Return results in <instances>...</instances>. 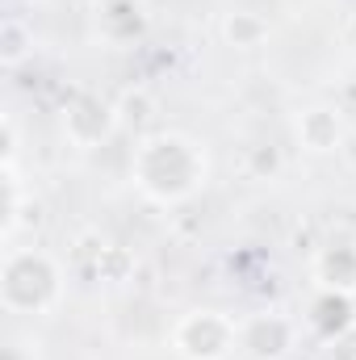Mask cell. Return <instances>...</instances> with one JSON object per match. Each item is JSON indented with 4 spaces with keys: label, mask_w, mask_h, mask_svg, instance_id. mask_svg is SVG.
Wrapping results in <instances>:
<instances>
[{
    "label": "cell",
    "mask_w": 356,
    "mask_h": 360,
    "mask_svg": "<svg viewBox=\"0 0 356 360\" xmlns=\"http://www.w3.org/2000/svg\"><path fill=\"white\" fill-rule=\"evenodd\" d=\"M130 180L151 205H184L205 188L210 155L184 130H155V134L134 143Z\"/></svg>",
    "instance_id": "cell-1"
},
{
    "label": "cell",
    "mask_w": 356,
    "mask_h": 360,
    "mask_svg": "<svg viewBox=\"0 0 356 360\" xmlns=\"http://www.w3.org/2000/svg\"><path fill=\"white\" fill-rule=\"evenodd\" d=\"M68 297V269L46 248H8L0 264V306L17 319H46Z\"/></svg>",
    "instance_id": "cell-2"
},
{
    "label": "cell",
    "mask_w": 356,
    "mask_h": 360,
    "mask_svg": "<svg viewBox=\"0 0 356 360\" xmlns=\"http://www.w3.org/2000/svg\"><path fill=\"white\" fill-rule=\"evenodd\" d=\"M168 344L180 360H231L239 352V319L210 306L184 310L168 331Z\"/></svg>",
    "instance_id": "cell-3"
},
{
    "label": "cell",
    "mask_w": 356,
    "mask_h": 360,
    "mask_svg": "<svg viewBox=\"0 0 356 360\" xmlns=\"http://www.w3.org/2000/svg\"><path fill=\"white\" fill-rule=\"evenodd\" d=\"M63 139L76 151H96L117 134V109L113 101H105L101 92H76L63 105Z\"/></svg>",
    "instance_id": "cell-4"
},
{
    "label": "cell",
    "mask_w": 356,
    "mask_h": 360,
    "mask_svg": "<svg viewBox=\"0 0 356 360\" xmlns=\"http://www.w3.org/2000/svg\"><path fill=\"white\" fill-rule=\"evenodd\" d=\"M298 323L281 310H256L239 319V352L248 360H285L298 348Z\"/></svg>",
    "instance_id": "cell-5"
},
{
    "label": "cell",
    "mask_w": 356,
    "mask_h": 360,
    "mask_svg": "<svg viewBox=\"0 0 356 360\" xmlns=\"http://www.w3.org/2000/svg\"><path fill=\"white\" fill-rule=\"evenodd\" d=\"M293 139L310 155H331L344 143V113L336 105H310L293 117Z\"/></svg>",
    "instance_id": "cell-6"
},
{
    "label": "cell",
    "mask_w": 356,
    "mask_h": 360,
    "mask_svg": "<svg viewBox=\"0 0 356 360\" xmlns=\"http://www.w3.org/2000/svg\"><path fill=\"white\" fill-rule=\"evenodd\" d=\"M310 272H314L319 289H331V293H348V297H356V243L336 239V243L319 248Z\"/></svg>",
    "instance_id": "cell-7"
},
{
    "label": "cell",
    "mask_w": 356,
    "mask_h": 360,
    "mask_svg": "<svg viewBox=\"0 0 356 360\" xmlns=\"http://www.w3.org/2000/svg\"><path fill=\"white\" fill-rule=\"evenodd\" d=\"M147 30V17L139 8V0H101L96 8V38L105 46H130L139 42Z\"/></svg>",
    "instance_id": "cell-8"
},
{
    "label": "cell",
    "mask_w": 356,
    "mask_h": 360,
    "mask_svg": "<svg viewBox=\"0 0 356 360\" xmlns=\"http://www.w3.org/2000/svg\"><path fill=\"white\" fill-rule=\"evenodd\" d=\"M113 109H117V130H122V134H134V143H139V139H147V134H155L160 101L151 96V89L130 84V89L113 101Z\"/></svg>",
    "instance_id": "cell-9"
},
{
    "label": "cell",
    "mask_w": 356,
    "mask_h": 360,
    "mask_svg": "<svg viewBox=\"0 0 356 360\" xmlns=\"http://www.w3.org/2000/svg\"><path fill=\"white\" fill-rule=\"evenodd\" d=\"M218 34H222V42H227V46H235V51H260L268 38H272V25H268L265 13L231 8V13H222Z\"/></svg>",
    "instance_id": "cell-10"
},
{
    "label": "cell",
    "mask_w": 356,
    "mask_h": 360,
    "mask_svg": "<svg viewBox=\"0 0 356 360\" xmlns=\"http://www.w3.org/2000/svg\"><path fill=\"white\" fill-rule=\"evenodd\" d=\"M310 327L323 331L327 340H340L348 327H356L352 297H348V293H331V289H323V293L314 297V306H310Z\"/></svg>",
    "instance_id": "cell-11"
},
{
    "label": "cell",
    "mask_w": 356,
    "mask_h": 360,
    "mask_svg": "<svg viewBox=\"0 0 356 360\" xmlns=\"http://www.w3.org/2000/svg\"><path fill=\"white\" fill-rule=\"evenodd\" d=\"M4 193H8V197H4V239L13 243V239L21 235V226L30 222V214L42 218V205H38V197H25L17 168H4Z\"/></svg>",
    "instance_id": "cell-12"
},
{
    "label": "cell",
    "mask_w": 356,
    "mask_h": 360,
    "mask_svg": "<svg viewBox=\"0 0 356 360\" xmlns=\"http://www.w3.org/2000/svg\"><path fill=\"white\" fill-rule=\"evenodd\" d=\"M243 168H248L252 180H276L285 172V155H281L276 143H252L248 155H243Z\"/></svg>",
    "instance_id": "cell-13"
},
{
    "label": "cell",
    "mask_w": 356,
    "mask_h": 360,
    "mask_svg": "<svg viewBox=\"0 0 356 360\" xmlns=\"http://www.w3.org/2000/svg\"><path fill=\"white\" fill-rule=\"evenodd\" d=\"M30 51H34V34L17 17H8L4 30H0V59H4V68H21Z\"/></svg>",
    "instance_id": "cell-14"
},
{
    "label": "cell",
    "mask_w": 356,
    "mask_h": 360,
    "mask_svg": "<svg viewBox=\"0 0 356 360\" xmlns=\"http://www.w3.org/2000/svg\"><path fill=\"white\" fill-rule=\"evenodd\" d=\"M331 360H356V327H348L340 340H331Z\"/></svg>",
    "instance_id": "cell-15"
},
{
    "label": "cell",
    "mask_w": 356,
    "mask_h": 360,
    "mask_svg": "<svg viewBox=\"0 0 356 360\" xmlns=\"http://www.w3.org/2000/svg\"><path fill=\"white\" fill-rule=\"evenodd\" d=\"M348 42L356 46V13H352V21H348Z\"/></svg>",
    "instance_id": "cell-16"
}]
</instances>
